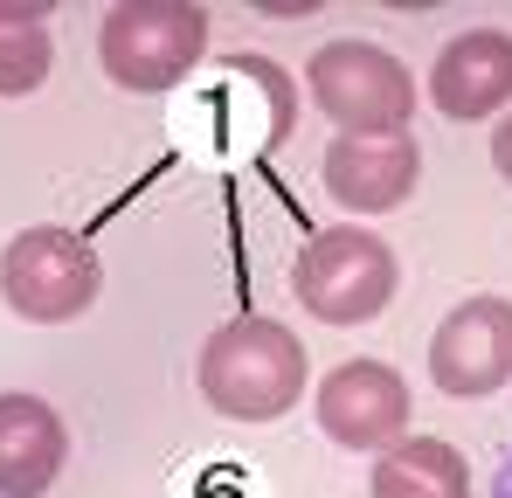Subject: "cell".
I'll list each match as a JSON object with an SVG mask.
<instances>
[{
  "mask_svg": "<svg viewBox=\"0 0 512 498\" xmlns=\"http://www.w3.org/2000/svg\"><path fill=\"white\" fill-rule=\"evenodd\" d=\"M429 104L457 125H478L512 104V35L506 28H464L429 63Z\"/></svg>",
  "mask_w": 512,
  "mask_h": 498,
  "instance_id": "cell-9",
  "label": "cell"
},
{
  "mask_svg": "<svg viewBox=\"0 0 512 498\" xmlns=\"http://www.w3.org/2000/svg\"><path fill=\"white\" fill-rule=\"evenodd\" d=\"M208 56V14L194 0H118L97 28V63L118 90H173Z\"/></svg>",
  "mask_w": 512,
  "mask_h": 498,
  "instance_id": "cell-3",
  "label": "cell"
},
{
  "mask_svg": "<svg viewBox=\"0 0 512 498\" xmlns=\"http://www.w3.org/2000/svg\"><path fill=\"white\" fill-rule=\"evenodd\" d=\"M312 367H305V346L298 332H284L277 319H229L222 332H208L201 346V395L208 409L229 415V422H270V415L298 409Z\"/></svg>",
  "mask_w": 512,
  "mask_h": 498,
  "instance_id": "cell-2",
  "label": "cell"
},
{
  "mask_svg": "<svg viewBox=\"0 0 512 498\" xmlns=\"http://www.w3.org/2000/svg\"><path fill=\"white\" fill-rule=\"evenodd\" d=\"M319 429L340 443V450H388L409 436V381L388 367V360H346L319 381Z\"/></svg>",
  "mask_w": 512,
  "mask_h": 498,
  "instance_id": "cell-8",
  "label": "cell"
},
{
  "mask_svg": "<svg viewBox=\"0 0 512 498\" xmlns=\"http://www.w3.org/2000/svg\"><path fill=\"white\" fill-rule=\"evenodd\" d=\"M429 381L450 402H485L512 381V298H464L429 339Z\"/></svg>",
  "mask_w": 512,
  "mask_h": 498,
  "instance_id": "cell-7",
  "label": "cell"
},
{
  "mask_svg": "<svg viewBox=\"0 0 512 498\" xmlns=\"http://www.w3.org/2000/svg\"><path fill=\"white\" fill-rule=\"evenodd\" d=\"M319 180H326V194L346 215H388V208H402L416 194L423 153H416V139H353V132H340L326 146Z\"/></svg>",
  "mask_w": 512,
  "mask_h": 498,
  "instance_id": "cell-10",
  "label": "cell"
},
{
  "mask_svg": "<svg viewBox=\"0 0 512 498\" xmlns=\"http://www.w3.org/2000/svg\"><path fill=\"white\" fill-rule=\"evenodd\" d=\"M180 146L215 166H263L298 132V90L270 56H222L208 77L180 97Z\"/></svg>",
  "mask_w": 512,
  "mask_h": 498,
  "instance_id": "cell-1",
  "label": "cell"
},
{
  "mask_svg": "<svg viewBox=\"0 0 512 498\" xmlns=\"http://www.w3.org/2000/svg\"><path fill=\"white\" fill-rule=\"evenodd\" d=\"M208 498H243V478H229V471H222V478H208Z\"/></svg>",
  "mask_w": 512,
  "mask_h": 498,
  "instance_id": "cell-16",
  "label": "cell"
},
{
  "mask_svg": "<svg viewBox=\"0 0 512 498\" xmlns=\"http://www.w3.org/2000/svg\"><path fill=\"white\" fill-rule=\"evenodd\" d=\"M56 70L49 0H0V97H28Z\"/></svg>",
  "mask_w": 512,
  "mask_h": 498,
  "instance_id": "cell-13",
  "label": "cell"
},
{
  "mask_svg": "<svg viewBox=\"0 0 512 498\" xmlns=\"http://www.w3.org/2000/svg\"><path fill=\"white\" fill-rule=\"evenodd\" d=\"M70 457L63 415L42 395H0V498H42Z\"/></svg>",
  "mask_w": 512,
  "mask_h": 498,
  "instance_id": "cell-11",
  "label": "cell"
},
{
  "mask_svg": "<svg viewBox=\"0 0 512 498\" xmlns=\"http://www.w3.org/2000/svg\"><path fill=\"white\" fill-rule=\"evenodd\" d=\"M104 291V263L77 229H21L0 249V298L28 326H70Z\"/></svg>",
  "mask_w": 512,
  "mask_h": 498,
  "instance_id": "cell-6",
  "label": "cell"
},
{
  "mask_svg": "<svg viewBox=\"0 0 512 498\" xmlns=\"http://www.w3.org/2000/svg\"><path fill=\"white\" fill-rule=\"evenodd\" d=\"M367 498H471V464L443 436H402L374 457Z\"/></svg>",
  "mask_w": 512,
  "mask_h": 498,
  "instance_id": "cell-12",
  "label": "cell"
},
{
  "mask_svg": "<svg viewBox=\"0 0 512 498\" xmlns=\"http://www.w3.org/2000/svg\"><path fill=\"white\" fill-rule=\"evenodd\" d=\"M312 104L353 132V139H409L416 118V77L402 70V56H388L381 42H326L312 56Z\"/></svg>",
  "mask_w": 512,
  "mask_h": 498,
  "instance_id": "cell-5",
  "label": "cell"
},
{
  "mask_svg": "<svg viewBox=\"0 0 512 498\" xmlns=\"http://www.w3.org/2000/svg\"><path fill=\"white\" fill-rule=\"evenodd\" d=\"M395 284H402L395 277V249L374 229H360V222L319 229L298 249V263H291V298L319 326H367L374 312H388Z\"/></svg>",
  "mask_w": 512,
  "mask_h": 498,
  "instance_id": "cell-4",
  "label": "cell"
},
{
  "mask_svg": "<svg viewBox=\"0 0 512 498\" xmlns=\"http://www.w3.org/2000/svg\"><path fill=\"white\" fill-rule=\"evenodd\" d=\"M492 166H499V173L512 180V111L499 118V125H492Z\"/></svg>",
  "mask_w": 512,
  "mask_h": 498,
  "instance_id": "cell-14",
  "label": "cell"
},
{
  "mask_svg": "<svg viewBox=\"0 0 512 498\" xmlns=\"http://www.w3.org/2000/svg\"><path fill=\"white\" fill-rule=\"evenodd\" d=\"M492 498H512V450L499 457V471H492Z\"/></svg>",
  "mask_w": 512,
  "mask_h": 498,
  "instance_id": "cell-15",
  "label": "cell"
}]
</instances>
